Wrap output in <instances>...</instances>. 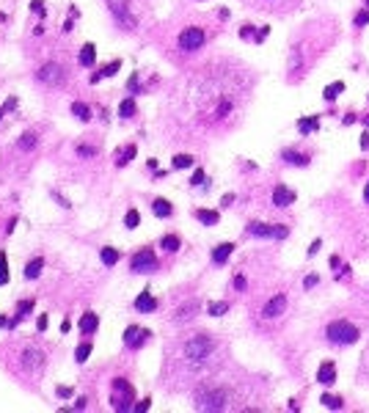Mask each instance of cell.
Segmentation results:
<instances>
[{"label": "cell", "mask_w": 369, "mask_h": 413, "mask_svg": "<svg viewBox=\"0 0 369 413\" xmlns=\"http://www.w3.org/2000/svg\"><path fill=\"white\" fill-rule=\"evenodd\" d=\"M325 336L331 339L334 344H353V342H358V328H355L353 322H347V320H336V322H331L328 325V330H325Z\"/></svg>", "instance_id": "obj_1"}, {"label": "cell", "mask_w": 369, "mask_h": 413, "mask_svg": "<svg viewBox=\"0 0 369 413\" xmlns=\"http://www.w3.org/2000/svg\"><path fill=\"white\" fill-rule=\"evenodd\" d=\"M209 353H212V339L204 336V333L193 336L188 344H185V356H188L193 364H201L204 358H209Z\"/></svg>", "instance_id": "obj_2"}, {"label": "cell", "mask_w": 369, "mask_h": 413, "mask_svg": "<svg viewBox=\"0 0 369 413\" xmlns=\"http://www.w3.org/2000/svg\"><path fill=\"white\" fill-rule=\"evenodd\" d=\"M113 408L116 411H130V402H133V388H130V383L127 380H121V378H116L113 380Z\"/></svg>", "instance_id": "obj_3"}, {"label": "cell", "mask_w": 369, "mask_h": 413, "mask_svg": "<svg viewBox=\"0 0 369 413\" xmlns=\"http://www.w3.org/2000/svg\"><path fill=\"white\" fill-rule=\"evenodd\" d=\"M229 402L226 391H218V388H209V391L199 394V411H223Z\"/></svg>", "instance_id": "obj_4"}, {"label": "cell", "mask_w": 369, "mask_h": 413, "mask_svg": "<svg viewBox=\"0 0 369 413\" xmlns=\"http://www.w3.org/2000/svg\"><path fill=\"white\" fill-rule=\"evenodd\" d=\"M248 234H254V237H270V240H284L286 234H289V229L286 226H273V223H248Z\"/></svg>", "instance_id": "obj_5"}, {"label": "cell", "mask_w": 369, "mask_h": 413, "mask_svg": "<svg viewBox=\"0 0 369 413\" xmlns=\"http://www.w3.org/2000/svg\"><path fill=\"white\" fill-rule=\"evenodd\" d=\"M130 270H133V273H154V270H157V256H154L149 248H143L141 253H135V256H133Z\"/></svg>", "instance_id": "obj_6"}, {"label": "cell", "mask_w": 369, "mask_h": 413, "mask_svg": "<svg viewBox=\"0 0 369 413\" xmlns=\"http://www.w3.org/2000/svg\"><path fill=\"white\" fill-rule=\"evenodd\" d=\"M108 6H111L113 17H116L127 30L135 28V20H133V14H130V0H108Z\"/></svg>", "instance_id": "obj_7"}, {"label": "cell", "mask_w": 369, "mask_h": 413, "mask_svg": "<svg viewBox=\"0 0 369 413\" xmlns=\"http://www.w3.org/2000/svg\"><path fill=\"white\" fill-rule=\"evenodd\" d=\"M204 39H207V36H204L201 28H185L179 33V47L182 50H199L204 44Z\"/></svg>", "instance_id": "obj_8"}, {"label": "cell", "mask_w": 369, "mask_h": 413, "mask_svg": "<svg viewBox=\"0 0 369 413\" xmlns=\"http://www.w3.org/2000/svg\"><path fill=\"white\" fill-rule=\"evenodd\" d=\"M39 80L47 85H61L63 83V69L61 63H44L42 69H39Z\"/></svg>", "instance_id": "obj_9"}, {"label": "cell", "mask_w": 369, "mask_h": 413, "mask_svg": "<svg viewBox=\"0 0 369 413\" xmlns=\"http://www.w3.org/2000/svg\"><path fill=\"white\" fill-rule=\"evenodd\" d=\"M286 308V298L284 295H276V298H270V301L265 303V308H262V317H267V320H276L279 314H284Z\"/></svg>", "instance_id": "obj_10"}, {"label": "cell", "mask_w": 369, "mask_h": 413, "mask_svg": "<svg viewBox=\"0 0 369 413\" xmlns=\"http://www.w3.org/2000/svg\"><path fill=\"white\" fill-rule=\"evenodd\" d=\"M146 336H149V333H146L143 328H138V325H130V328H127V333H124V344L135 350V347H141V344L146 342Z\"/></svg>", "instance_id": "obj_11"}, {"label": "cell", "mask_w": 369, "mask_h": 413, "mask_svg": "<svg viewBox=\"0 0 369 413\" xmlns=\"http://www.w3.org/2000/svg\"><path fill=\"white\" fill-rule=\"evenodd\" d=\"M273 204L276 207H289V204H295V193L289 188H284V185H279L273 190Z\"/></svg>", "instance_id": "obj_12"}, {"label": "cell", "mask_w": 369, "mask_h": 413, "mask_svg": "<svg viewBox=\"0 0 369 413\" xmlns=\"http://www.w3.org/2000/svg\"><path fill=\"white\" fill-rule=\"evenodd\" d=\"M317 380H320L322 385H331V383H336V366L331 364V361H325V364L320 366V372H317Z\"/></svg>", "instance_id": "obj_13"}, {"label": "cell", "mask_w": 369, "mask_h": 413, "mask_svg": "<svg viewBox=\"0 0 369 413\" xmlns=\"http://www.w3.org/2000/svg\"><path fill=\"white\" fill-rule=\"evenodd\" d=\"M135 308H138V311H143V314H149V311H154V308H157V301H154L149 292H141L138 298H135Z\"/></svg>", "instance_id": "obj_14"}, {"label": "cell", "mask_w": 369, "mask_h": 413, "mask_svg": "<svg viewBox=\"0 0 369 413\" xmlns=\"http://www.w3.org/2000/svg\"><path fill=\"white\" fill-rule=\"evenodd\" d=\"M97 328H99V317L94 314V311H85V314L80 317V330H83V333H94Z\"/></svg>", "instance_id": "obj_15"}, {"label": "cell", "mask_w": 369, "mask_h": 413, "mask_svg": "<svg viewBox=\"0 0 369 413\" xmlns=\"http://www.w3.org/2000/svg\"><path fill=\"white\" fill-rule=\"evenodd\" d=\"M231 251H234V245L231 243H221L215 251H212V262H215V265H223V262L231 256Z\"/></svg>", "instance_id": "obj_16"}, {"label": "cell", "mask_w": 369, "mask_h": 413, "mask_svg": "<svg viewBox=\"0 0 369 413\" xmlns=\"http://www.w3.org/2000/svg\"><path fill=\"white\" fill-rule=\"evenodd\" d=\"M22 358H25L22 364L28 366V369H39V366H42V353H39V350H25V353H22Z\"/></svg>", "instance_id": "obj_17"}, {"label": "cell", "mask_w": 369, "mask_h": 413, "mask_svg": "<svg viewBox=\"0 0 369 413\" xmlns=\"http://www.w3.org/2000/svg\"><path fill=\"white\" fill-rule=\"evenodd\" d=\"M94 61H97V47H94V44H83V50H80V63H83V66H91Z\"/></svg>", "instance_id": "obj_18"}, {"label": "cell", "mask_w": 369, "mask_h": 413, "mask_svg": "<svg viewBox=\"0 0 369 413\" xmlns=\"http://www.w3.org/2000/svg\"><path fill=\"white\" fill-rule=\"evenodd\" d=\"M317 127H320V119H317V116H309V119H300V121H298V130H300L303 135L314 133Z\"/></svg>", "instance_id": "obj_19"}, {"label": "cell", "mask_w": 369, "mask_h": 413, "mask_svg": "<svg viewBox=\"0 0 369 413\" xmlns=\"http://www.w3.org/2000/svg\"><path fill=\"white\" fill-rule=\"evenodd\" d=\"M152 210H154V215H157V218H168V215H171V204H168L166 198H154Z\"/></svg>", "instance_id": "obj_20"}, {"label": "cell", "mask_w": 369, "mask_h": 413, "mask_svg": "<svg viewBox=\"0 0 369 413\" xmlns=\"http://www.w3.org/2000/svg\"><path fill=\"white\" fill-rule=\"evenodd\" d=\"M118 66H121L118 61H111V63H108V66L102 69V72H97V75H91V83H97V80H102V77H111V75H116V72H118Z\"/></svg>", "instance_id": "obj_21"}, {"label": "cell", "mask_w": 369, "mask_h": 413, "mask_svg": "<svg viewBox=\"0 0 369 413\" xmlns=\"http://www.w3.org/2000/svg\"><path fill=\"white\" fill-rule=\"evenodd\" d=\"M341 91H344V83H341V80H336V83H331V85L325 88V91H322V97H325L328 102H334V99L339 97Z\"/></svg>", "instance_id": "obj_22"}, {"label": "cell", "mask_w": 369, "mask_h": 413, "mask_svg": "<svg viewBox=\"0 0 369 413\" xmlns=\"http://www.w3.org/2000/svg\"><path fill=\"white\" fill-rule=\"evenodd\" d=\"M196 218H199L201 223H207V226H215V223H218V218H221V215H218L215 210H199V212H196Z\"/></svg>", "instance_id": "obj_23"}, {"label": "cell", "mask_w": 369, "mask_h": 413, "mask_svg": "<svg viewBox=\"0 0 369 413\" xmlns=\"http://www.w3.org/2000/svg\"><path fill=\"white\" fill-rule=\"evenodd\" d=\"M42 267H44V259H33V262H28V267H25V278H39Z\"/></svg>", "instance_id": "obj_24"}, {"label": "cell", "mask_w": 369, "mask_h": 413, "mask_svg": "<svg viewBox=\"0 0 369 413\" xmlns=\"http://www.w3.org/2000/svg\"><path fill=\"white\" fill-rule=\"evenodd\" d=\"M284 160L289 163V165H306L309 157H306V154H298V152H289V149H286V152H284Z\"/></svg>", "instance_id": "obj_25"}, {"label": "cell", "mask_w": 369, "mask_h": 413, "mask_svg": "<svg viewBox=\"0 0 369 413\" xmlns=\"http://www.w3.org/2000/svg\"><path fill=\"white\" fill-rule=\"evenodd\" d=\"M99 256H102V265H108V267H113L118 262V251H116V248H102Z\"/></svg>", "instance_id": "obj_26"}, {"label": "cell", "mask_w": 369, "mask_h": 413, "mask_svg": "<svg viewBox=\"0 0 369 413\" xmlns=\"http://www.w3.org/2000/svg\"><path fill=\"white\" fill-rule=\"evenodd\" d=\"M91 356V344L83 342V344H77V350H75V361L77 364H85V358Z\"/></svg>", "instance_id": "obj_27"}, {"label": "cell", "mask_w": 369, "mask_h": 413, "mask_svg": "<svg viewBox=\"0 0 369 413\" xmlns=\"http://www.w3.org/2000/svg\"><path fill=\"white\" fill-rule=\"evenodd\" d=\"M133 113H135V99H124V102L118 105V116H121V119H130Z\"/></svg>", "instance_id": "obj_28"}, {"label": "cell", "mask_w": 369, "mask_h": 413, "mask_svg": "<svg viewBox=\"0 0 369 413\" xmlns=\"http://www.w3.org/2000/svg\"><path fill=\"white\" fill-rule=\"evenodd\" d=\"M160 245L166 251H179V237H176V234H166V237L160 240Z\"/></svg>", "instance_id": "obj_29"}, {"label": "cell", "mask_w": 369, "mask_h": 413, "mask_svg": "<svg viewBox=\"0 0 369 413\" xmlns=\"http://www.w3.org/2000/svg\"><path fill=\"white\" fill-rule=\"evenodd\" d=\"M322 405L325 408H331V411H341V405H344V402H341L339 397H331V394H322V399H320Z\"/></svg>", "instance_id": "obj_30"}, {"label": "cell", "mask_w": 369, "mask_h": 413, "mask_svg": "<svg viewBox=\"0 0 369 413\" xmlns=\"http://www.w3.org/2000/svg\"><path fill=\"white\" fill-rule=\"evenodd\" d=\"M72 113H75L80 121H88V119H91V110L83 105V102H75V105H72Z\"/></svg>", "instance_id": "obj_31"}, {"label": "cell", "mask_w": 369, "mask_h": 413, "mask_svg": "<svg viewBox=\"0 0 369 413\" xmlns=\"http://www.w3.org/2000/svg\"><path fill=\"white\" fill-rule=\"evenodd\" d=\"M133 157H135V146H127L121 154L116 152V165H127V163L133 160Z\"/></svg>", "instance_id": "obj_32"}, {"label": "cell", "mask_w": 369, "mask_h": 413, "mask_svg": "<svg viewBox=\"0 0 369 413\" xmlns=\"http://www.w3.org/2000/svg\"><path fill=\"white\" fill-rule=\"evenodd\" d=\"M193 165V157L190 154H176L174 157V168H190Z\"/></svg>", "instance_id": "obj_33"}, {"label": "cell", "mask_w": 369, "mask_h": 413, "mask_svg": "<svg viewBox=\"0 0 369 413\" xmlns=\"http://www.w3.org/2000/svg\"><path fill=\"white\" fill-rule=\"evenodd\" d=\"M138 223H141V215H138V210H130V212L124 215V226H127V229H135Z\"/></svg>", "instance_id": "obj_34"}, {"label": "cell", "mask_w": 369, "mask_h": 413, "mask_svg": "<svg viewBox=\"0 0 369 413\" xmlns=\"http://www.w3.org/2000/svg\"><path fill=\"white\" fill-rule=\"evenodd\" d=\"M207 311H209V314H212V317H221V314H226V311H229V303H209V308H207Z\"/></svg>", "instance_id": "obj_35"}, {"label": "cell", "mask_w": 369, "mask_h": 413, "mask_svg": "<svg viewBox=\"0 0 369 413\" xmlns=\"http://www.w3.org/2000/svg\"><path fill=\"white\" fill-rule=\"evenodd\" d=\"M8 284V262H6V253H0V287Z\"/></svg>", "instance_id": "obj_36"}, {"label": "cell", "mask_w": 369, "mask_h": 413, "mask_svg": "<svg viewBox=\"0 0 369 413\" xmlns=\"http://www.w3.org/2000/svg\"><path fill=\"white\" fill-rule=\"evenodd\" d=\"M20 146H22V149H33V146H36V135H30V133H28V135H22Z\"/></svg>", "instance_id": "obj_37"}, {"label": "cell", "mask_w": 369, "mask_h": 413, "mask_svg": "<svg viewBox=\"0 0 369 413\" xmlns=\"http://www.w3.org/2000/svg\"><path fill=\"white\" fill-rule=\"evenodd\" d=\"M355 25H358V28L369 25V8H367V11H358V14H355Z\"/></svg>", "instance_id": "obj_38"}, {"label": "cell", "mask_w": 369, "mask_h": 413, "mask_svg": "<svg viewBox=\"0 0 369 413\" xmlns=\"http://www.w3.org/2000/svg\"><path fill=\"white\" fill-rule=\"evenodd\" d=\"M190 185H193V188H199V185H204V171H201V168H199V171L193 174V179H190Z\"/></svg>", "instance_id": "obj_39"}, {"label": "cell", "mask_w": 369, "mask_h": 413, "mask_svg": "<svg viewBox=\"0 0 369 413\" xmlns=\"http://www.w3.org/2000/svg\"><path fill=\"white\" fill-rule=\"evenodd\" d=\"M30 8H33V11H36L39 17L44 14V3H42V0H33V3H30Z\"/></svg>", "instance_id": "obj_40"}, {"label": "cell", "mask_w": 369, "mask_h": 413, "mask_svg": "<svg viewBox=\"0 0 369 413\" xmlns=\"http://www.w3.org/2000/svg\"><path fill=\"white\" fill-rule=\"evenodd\" d=\"M30 308H33V301H22L20 303V314H28Z\"/></svg>", "instance_id": "obj_41"}, {"label": "cell", "mask_w": 369, "mask_h": 413, "mask_svg": "<svg viewBox=\"0 0 369 413\" xmlns=\"http://www.w3.org/2000/svg\"><path fill=\"white\" fill-rule=\"evenodd\" d=\"M36 328H39V330H44V328H47V314H42V317H39V322H36Z\"/></svg>", "instance_id": "obj_42"}, {"label": "cell", "mask_w": 369, "mask_h": 413, "mask_svg": "<svg viewBox=\"0 0 369 413\" xmlns=\"http://www.w3.org/2000/svg\"><path fill=\"white\" fill-rule=\"evenodd\" d=\"M58 397H72V388H66V385H61V388H58Z\"/></svg>", "instance_id": "obj_43"}, {"label": "cell", "mask_w": 369, "mask_h": 413, "mask_svg": "<svg viewBox=\"0 0 369 413\" xmlns=\"http://www.w3.org/2000/svg\"><path fill=\"white\" fill-rule=\"evenodd\" d=\"M135 411H149V399H141L138 405H135Z\"/></svg>", "instance_id": "obj_44"}, {"label": "cell", "mask_w": 369, "mask_h": 413, "mask_svg": "<svg viewBox=\"0 0 369 413\" xmlns=\"http://www.w3.org/2000/svg\"><path fill=\"white\" fill-rule=\"evenodd\" d=\"M234 287L237 289H245V278H243V275H237V278H234Z\"/></svg>", "instance_id": "obj_45"}, {"label": "cell", "mask_w": 369, "mask_h": 413, "mask_svg": "<svg viewBox=\"0 0 369 413\" xmlns=\"http://www.w3.org/2000/svg\"><path fill=\"white\" fill-rule=\"evenodd\" d=\"M317 281H320V278H317V275H309V278H306V289H312L314 284H317Z\"/></svg>", "instance_id": "obj_46"}, {"label": "cell", "mask_w": 369, "mask_h": 413, "mask_svg": "<svg viewBox=\"0 0 369 413\" xmlns=\"http://www.w3.org/2000/svg\"><path fill=\"white\" fill-rule=\"evenodd\" d=\"M317 251H320V240H314V243H312V248H309V253H312V256H314Z\"/></svg>", "instance_id": "obj_47"}, {"label": "cell", "mask_w": 369, "mask_h": 413, "mask_svg": "<svg viewBox=\"0 0 369 413\" xmlns=\"http://www.w3.org/2000/svg\"><path fill=\"white\" fill-rule=\"evenodd\" d=\"M364 198H367V201H369V185H367V190H364Z\"/></svg>", "instance_id": "obj_48"}, {"label": "cell", "mask_w": 369, "mask_h": 413, "mask_svg": "<svg viewBox=\"0 0 369 413\" xmlns=\"http://www.w3.org/2000/svg\"><path fill=\"white\" fill-rule=\"evenodd\" d=\"M0 119H3V110H0Z\"/></svg>", "instance_id": "obj_49"}]
</instances>
